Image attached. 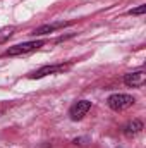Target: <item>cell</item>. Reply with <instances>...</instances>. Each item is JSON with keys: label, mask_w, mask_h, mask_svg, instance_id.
Returning <instances> with one entry per match:
<instances>
[{"label": "cell", "mask_w": 146, "mask_h": 148, "mask_svg": "<svg viewBox=\"0 0 146 148\" xmlns=\"http://www.w3.org/2000/svg\"><path fill=\"white\" fill-rule=\"evenodd\" d=\"M46 41L45 40H35V41H26V43H17L10 48H7L2 55L3 57H16V55H26V53H31L38 50L40 47H43Z\"/></svg>", "instance_id": "6da1fadb"}, {"label": "cell", "mask_w": 146, "mask_h": 148, "mask_svg": "<svg viewBox=\"0 0 146 148\" xmlns=\"http://www.w3.org/2000/svg\"><path fill=\"white\" fill-rule=\"evenodd\" d=\"M134 102H136L134 97L126 95V93H115V95H110L108 100H107L108 107L112 109V110H115V112H122V110H126V109H129V107H132Z\"/></svg>", "instance_id": "7a4b0ae2"}, {"label": "cell", "mask_w": 146, "mask_h": 148, "mask_svg": "<svg viewBox=\"0 0 146 148\" xmlns=\"http://www.w3.org/2000/svg\"><path fill=\"white\" fill-rule=\"evenodd\" d=\"M71 62L67 64H48V66H41L40 69H36L35 73L29 74L31 79H40V77H45V76H50V74H60V73H65L67 69H71Z\"/></svg>", "instance_id": "3957f363"}, {"label": "cell", "mask_w": 146, "mask_h": 148, "mask_svg": "<svg viewBox=\"0 0 146 148\" xmlns=\"http://www.w3.org/2000/svg\"><path fill=\"white\" fill-rule=\"evenodd\" d=\"M91 109V102H88V100H79V102H76L72 107L69 109V115H71V119L72 121H81L88 110Z\"/></svg>", "instance_id": "277c9868"}, {"label": "cell", "mask_w": 146, "mask_h": 148, "mask_svg": "<svg viewBox=\"0 0 146 148\" xmlns=\"http://www.w3.org/2000/svg\"><path fill=\"white\" fill-rule=\"evenodd\" d=\"M146 81V76H145V71H134V73H129L124 76V83L131 88H139L143 86Z\"/></svg>", "instance_id": "5b68a950"}, {"label": "cell", "mask_w": 146, "mask_h": 148, "mask_svg": "<svg viewBox=\"0 0 146 148\" xmlns=\"http://www.w3.org/2000/svg\"><path fill=\"white\" fill-rule=\"evenodd\" d=\"M141 129H143V122L139 119H134V121H131L124 126V134L126 136H134V134L141 133Z\"/></svg>", "instance_id": "8992f818"}, {"label": "cell", "mask_w": 146, "mask_h": 148, "mask_svg": "<svg viewBox=\"0 0 146 148\" xmlns=\"http://www.w3.org/2000/svg\"><path fill=\"white\" fill-rule=\"evenodd\" d=\"M69 23H55V24H43V26H40L36 28L35 31H33V35L36 36V35H48V33H52V31H55V29H59V28H64V26H67Z\"/></svg>", "instance_id": "52a82bcc"}, {"label": "cell", "mask_w": 146, "mask_h": 148, "mask_svg": "<svg viewBox=\"0 0 146 148\" xmlns=\"http://www.w3.org/2000/svg\"><path fill=\"white\" fill-rule=\"evenodd\" d=\"M14 31H16V28L14 26H2L0 28V45L2 43H5L9 38L14 35Z\"/></svg>", "instance_id": "ba28073f"}, {"label": "cell", "mask_w": 146, "mask_h": 148, "mask_svg": "<svg viewBox=\"0 0 146 148\" xmlns=\"http://www.w3.org/2000/svg\"><path fill=\"white\" fill-rule=\"evenodd\" d=\"M146 12V5H139V7H136V9H131L129 10V14L131 16H141V14H145Z\"/></svg>", "instance_id": "9c48e42d"}]
</instances>
